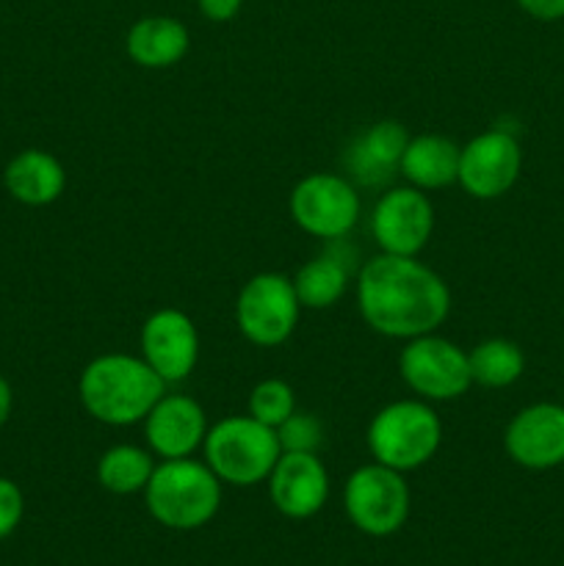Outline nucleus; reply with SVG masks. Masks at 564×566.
<instances>
[{
  "label": "nucleus",
  "instance_id": "nucleus-1",
  "mask_svg": "<svg viewBox=\"0 0 564 566\" xmlns=\"http://www.w3.org/2000/svg\"><path fill=\"white\" fill-rule=\"evenodd\" d=\"M357 307L376 335L412 340L446 324L451 291L446 280L418 258L379 252L359 265Z\"/></svg>",
  "mask_w": 564,
  "mask_h": 566
},
{
  "label": "nucleus",
  "instance_id": "nucleus-2",
  "mask_svg": "<svg viewBox=\"0 0 564 566\" xmlns=\"http://www.w3.org/2000/svg\"><path fill=\"white\" fill-rule=\"evenodd\" d=\"M166 381L144 363V357L111 352L100 354L83 368L77 381V396L83 409L97 423L133 426L144 423L149 409L166 392Z\"/></svg>",
  "mask_w": 564,
  "mask_h": 566
},
{
  "label": "nucleus",
  "instance_id": "nucleus-3",
  "mask_svg": "<svg viewBox=\"0 0 564 566\" xmlns=\"http://www.w3.org/2000/svg\"><path fill=\"white\" fill-rule=\"evenodd\" d=\"M144 503L155 523L171 531H197L216 517L221 506V481L197 459H164L155 464Z\"/></svg>",
  "mask_w": 564,
  "mask_h": 566
},
{
  "label": "nucleus",
  "instance_id": "nucleus-4",
  "mask_svg": "<svg viewBox=\"0 0 564 566\" xmlns=\"http://www.w3.org/2000/svg\"><path fill=\"white\" fill-rule=\"evenodd\" d=\"M205 464L221 484L254 486L269 481L282 448L276 429L260 423L252 415H230L210 426L202 442Z\"/></svg>",
  "mask_w": 564,
  "mask_h": 566
},
{
  "label": "nucleus",
  "instance_id": "nucleus-5",
  "mask_svg": "<svg viewBox=\"0 0 564 566\" xmlns=\"http://www.w3.org/2000/svg\"><path fill=\"white\" fill-rule=\"evenodd\" d=\"M442 442V423L429 401L401 398L374 415L368 426V451L374 462L409 473L431 462Z\"/></svg>",
  "mask_w": 564,
  "mask_h": 566
},
{
  "label": "nucleus",
  "instance_id": "nucleus-6",
  "mask_svg": "<svg viewBox=\"0 0 564 566\" xmlns=\"http://www.w3.org/2000/svg\"><path fill=\"white\" fill-rule=\"evenodd\" d=\"M409 484L404 473L379 462L363 464L343 486V509L365 536H393L409 517Z\"/></svg>",
  "mask_w": 564,
  "mask_h": 566
},
{
  "label": "nucleus",
  "instance_id": "nucleus-7",
  "mask_svg": "<svg viewBox=\"0 0 564 566\" xmlns=\"http://www.w3.org/2000/svg\"><path fill=\"white\" fill-rule=\"evenodd\" d=\"M302 304L293 280L276 271H263L243 282L236 298V324L258 348H276L296 332Z\"/></svg>",
  "mask_w": 564,
  "mask_h": 566
},
{
  "label": "nucleus",
  "instance_id": "nucleus-8",
  "mask_svg": "<svg viewBox=\"0 0 564 566\" xmlns=\"http://www.w3.org/2000/svg\"><path fill=\"white\" fill-rule=\"evenodd\" d=\"M398 370H401L404 385L429 403L453 401L473 385L468 352L437 332L404 340Z\"/></svg>",
  "mask_w": 564,
  "mask_h": 566
},
{
  "label": "nucleus",
  "instance_id": "nucleus-9",
  "mask_svg": "<svg viewBox=\"0 0 564 566\" xmlns=\"http://www.w3.org/2000/svg\"><path fill=\"white\" fill-rule=\"evenodd\" d=\"M359 210L357 186L335 171H313L291 191V219L299 230L321 241L346 238L359 221Z\"/></svg>",
  "mask_w": 564,
  "mask_h": 566
},
{
  "label": "nucleus",
  "instance_id": "nucleus-10",
  "mask_svg": "<svg viewBox=\"0 0 564 566\" xmlns=\"http://www.w3.org/2000/svg\"><path fill=\"white\" fill-rule=\"evenodd\" d=\"M435 232V205L415 186L385 188L370 210V235L385 254L418 258Z\"/></svg>",
  "mask_w": 564,
  "mask_h": 566
},
{
  "label": "nucleus",
  "instance_id": "nucleus-11",
  "mask_svg": "<svg viewBox=\"0 0 564 566\" xmlns=\"http://www.w3.org/2000/svg\"><path fill=\"white\" fill-rule=\"evenodd\" d=\"M520 169H523V149L514 133L492 127L459 149L457 182L473 199H498L512 191Z\"/></svg>",
  "mask_w": 564,
  "mask_h": 566
},
{
  "label": "nucleus",
  "instance_id": "nucleus-12",
  "mask_svg": "<svg viewBox=\"0 0 564 566\" xmlns=\"http://www.w3.org/2000/svg\"><path fill=\"white\" fill-rule=\"evenodd\" d=\"M142 357L166 385H180L194 374L199 359V332L182 310H155L138 335Z\"/></svg>",
  "mask_w": 564,
  "mask_h": 566
},
{
  "label": "nucleus",
  "instance_id": "nucleus-13",
  "mask_svg": "<svg viewBox=\"0 0 564 566\" xmlns=\"http://www.w3.org/2000/svg\"><path fill=\"white\" fill-rule=\"evenodd\" d=\"M509 459L525 470H553L564 464V407L531 403L509 420L503 431Z\"/></svg>",
  "mask_w": 564,
  "mask_h": 566
},
{
  "label": "nucleus",
  "instance_id": "nucleus-14",
  "mask_svg": "<svg viewBox=\"0 0 564 566\" xmlns=\"http://www.w3.org/2000/svg\"><path fill=\"white\" fill-rule=\"evenodd\" d=\"M208 415L197 398L186 392H164L144 418V440L153 457L188 459L202 448Z\"/></svg>",
  "mask_w": 564,
  "mask_h": 566
},
{
  "label": "nucleus",
  "instance_id": "nucleus-15",
  "mask_svg": "<svg viewBox=\"0 0 564 566\" xmlns=\"http://www.w3.org/2000/svg\"><path fill=\"white\" fill-rule=\"evenodd\" d=\"M409 133L401 122L382 119L359 130L343 149L341 166L354 186L387 188L401 169Z\"/></svg>",
  "mask_w": 564,
  "mask_h": 566
},
{
  "label": "nucleus",
  "instance_id": "nucleus-16",
  "mask_svg": "<svg viewBox=\"0 0 564 566\" xmlns=\"http://www.w3.org/2000/svg\"><path fill=\"white\" fill-rule=\"evenodd\" d=\"M269 497L282 517H315L330 497V473L318 453H280L269 475Z\"/></svg>",
  "mask_w": 564,
  "mask_h": 566
},
{
  "label": "nucleus",
  "instance_id": "nucleus-17",
  "mask_svg": "<svg viewBox=\"0 0 564 566\" xmlns=\"http://www.w3.org/2000/svg\"><path fill=\"white\" fill-rule=\"evenodd\" d=\"M326 249L315 254L313 260L302 265L293 280V291H296L302 310H326L335 307L348 291L354 271V247L346 249V238H335V241H324Z\"/></svg>",
  "mask_w": 564,
  "mask_h": 566
},
{
  "label": "nucleus",
  "instance_id": "nucleus-18",
  "mask_svg": "<svg viewBox=\"0 0 564 566\" xmlns=\"http://www.w3.org/2000/svg\"><path fill=\"white\" fill-rule=\"evenodd\" d=\"M3 186L20 205L44 208L53 205L66 188V171L55 155L48 149H22L6 164Z\"/></svg>",
  "mask_w": 564,
  "mask_h": 566
},
{
  "label": "nucleus",
  "instance_id": "nucleus-19",
  "mask_svg": "<svg viewBox=\"0 0 564 566\" xmlns=\"http://www.w3.org/2000/svg\"><path fill=\"white\" fill-rule=\"evenodd\" d=\"M191 48V33L180 20L166 14L142 17L125 36V50L133 64L144 70H169L186 59Z\"/></svg>",
  "mask_w": 564,
  "mask_h": 566
},
{
  "label": "nucleus",
  "instance_id": "nucleus-20",
  "mask_svg": "<svg viewBox=\"0 0 564 566\" xmlns=\"http://www.w3.org/2000/svg\"><path fill=\"white\" fill-rule=\"evenodd\" d=\"M459 149L462 147L457 142L440 133L409 136L398 175L407 180V186L420 188V191L448 188L459 177Z\"/></svg>",
  "mask_w": 564,
  "mask_h": 566
},
{
  "label": "nucleus",
  "instance_id": "nucleus-21",
  "mask_svg": "<svg viewBox=\"0 0 564 566\" xmlns=\"http://www.w3.org/2000/svg\"><path fill=\"white\" fill-rule=\"evenodd\" d=\"M468 363L473 385L487 387V390H503L523 376L525 354L514 340L490 337V340L473 346V352H468Z\"/></svg>",
  "mask_w": 564,
  "mask_h": 566
},
{
  "label": "nucleus",
  "instance_id": "nucleus-22",
  "mask_svg": "<svg viewBox=\"0 0 564 566\" xmlns=\"http://www.w3.org/2000/svg\"><path fill=\"white\" fill-rule=\"evenodd\" d=\"M153 470V451L138 446H127V442L108 448V451L97 459V481L103 490L111 492V495H136V492H144V486L149 484Z\"/></svg>",
  "mask_w": 564,
  "mask_h": 566
},
{
  "label": "nucleus",
  "instance_id": "nucleus-23",
  "mask_svg": "<svg viewBox=\"0 0 564 566\" xmlns=\"http://www.w3.org/2000/svg\"><path fill=\"white\" fill-rule=\"evenodd\" d=\"M293 412H296V392H293V387L288 381L263 379L249 392L247 415H252L260 423L271 426V429L285 423Z\"/></svg>",
  "mask_w": 564,
  "mask_h": 566
},
{
  "label": "nucleus",
  "instance_id": "nucleus-24",
  "mask_svg": "<svg viewBox=\"0 0 564 566\" xmlns=\"http://www.w3.org/2000/svg\"><path fill=\"white\" fill-rule=\"evenodd\" d=\"M276 440L282 453H318L324 446V426L315 415L293 412L282 426H276Z\"/></svg>",
  "mask_w": 564,
  "mask_h": 566
},
{
  "label": "nucleus",
  "instance_id": "nucleus-25",
  "mask_svg": "<svg viewBox=\"0 0 564 566\" xmlns=\"http://www.w3.org/2000/svg\"><path fill=\"white\" fill-rule=\"evenodd\" d=\"M25 514V497L11 479L0 475V539L14 534Z\"/></svg>",
  "mask_w": 564,
  "mask_h": 566
},
{
  "label": "nucleus",
  "instance_id": "nucleus-26",
  "mask_svg": "<svg viewBox=\"0 0 564 566\" xmlns=\"http://www.w3.org/2000/svg\"><path fill=\"white\" fill-rule=\"evenodd\" d=\"M518 6L540 22H556L564 17V0H518Z\"/></svg>",
  "mask_w": 564,
  "mask_h": 566
},
{
  "label": "nucleus",
  "instance_id": "nucleus-27",
  "mask_svg": "<svg viewBox=\"0 0 564 566\" xmlns=\"http://www.w3.org/2000/svg\"><path fill=\"white\" fill-rule=\"evenodd\" d=\"M199 11L210 22H230L241 11L243 0H197Z\"/></svg>",
  "mask_w": 564,
  "mask_h": 566
},
{
  "label": "nucleus",
  "instance_id": "nucleus-28",
  "mask_svg": "<svg viewBox=\"0 0 564 566\" xmlns=\"http://www.w3.org/2000/svg\"><path fill=\"white\" fill-rule=\"evenodd\" d=\"M11 409H14V392H11V385L6 376H0V429L9 423Z\"/></svg>",
  "mask_w": 564,
  "mask_h": 566
}]
</instances>
